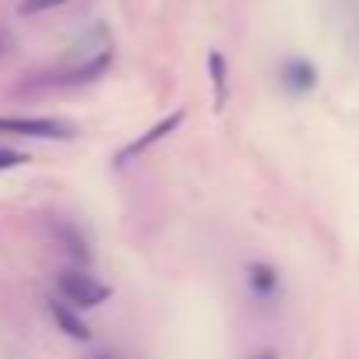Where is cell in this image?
<instances>
[{"mask_svg": "<svg viewBox=\"0 0 359 359\" xmlns=\"http://www.w3.org/2000/svg\"><path fill=\"white\" fill-rule=\"evenodd\" d=\"M8 50H11V39H8V32H4V29H0V57H4Z\"/></svg>", "mask_w": 359, "mask_h": 359, "instance_id": "13", "label": "cell"}, {"mask_svg": "<svg viewBox=\"0 0 359 359\" xmlns=\"http://www.w3.org/2000/svg\"><path fill=\"white\" fill-rule=\"evenodd\" d=\"M0 134H22V137H46V141H67L78 134L71 120L60 116H0Z\"/></svg>", "mask_w": 359, "mask_h": 359, "instance_id": "2", "label": "cell"}, {"mask_svg": "<svg viewBox=\"0 0 359 359\" xmlns=\"http://www.w3.org/2000/svg\"><path fill=\"white\" fill-rule=\"evenodd\" d=\"M247 289H250V296L261 306L278 303L282 299V275H278V268L268 264V261H250L247 264Z\"/></svg>", "mask_w": 359, "mask_h": 359, "instance_id": "3", "label": "cell"}, {"mask_svg": "<svg viewBox=\"0 0 359 359\" xmlns=\"http://www.w3.org/2000/svg\"><path fill=\"white\" fill-rule=\"evenodd\" d=\"M57 292H60V299H67L71 306L92 310V306H102L113 289H109L106 282H99V278H95L92 271H85V268H67V271L57 275Z\"/></svg>", "mask_w": 359, "mask_h": 359, "instance_id": "1", "label": "cell"}, {"mask_svg": "<svg viewBox=\"0 0 359 359\" xmlns=\"http://www.w3.org/2000/svg\"><path fill=\"white\" fill-rule=\"evenodd\" d=\"M60 4H67V0H22V15H43V11H53V8H60Z\"/></svg>", "mask_w": 359, "mask_h": 359, "instance_id": "11", "label": "cell"}, {"mask_svg": "<svg viewBox=\"0 0 359 359\" xmlns=\"http://www.w3.org/2000/svg\"><path fill=\"white\" fill-rule=\"evenodd\" d=\"M92 359H127V355H120V352H95Z\"/></svg>", "mask_w": 359, "mask_h": 359, "instance_id": "14", "label": "cell"}, {"mask_svg": "<svg viewBox=\"0 0 359 359\" xmlns=\"http://www.w3.org/2000/svg\"><path fill=\"white\" fill-rule=\"evenodd\" d=\"M109 64H113V53L109 50H99L95 57H88V60H81L78 67H71V71H60V74H50V78H43L39 85H88V81H99L106 71H109Z\"/></svg>", "mask_w": 359, "mask_h": 359, "instance_id": "4", "label": "cell"}, {"mask_svg": "<svg viewBox=\"0 0 359 359\" xmlns=\"http://www.w3.org/2000/svg\"><path fill=\"white\" fill-rule=\"evenodd\" d=\"M29 162V155L25 151H18V148H4L0 144V172L4 169H18V165H25Z\"/></svg>", "mask_w": 359, "mask_h": 359, "instance_id": "10", "label": "cell"}, {"mask_svg": "<svg viewBox=\"0 0 359 359\" xmlns=\"http://www.w3.org/2000/svg\"><path fill=\"white\" fill-rule=\"evenodd\" d=\"M208 74H212V88H215V106L222 109L229 99V81H226V57L219 50L208 53Z\"/></svg>", "mask_w": 359, "mask_h": 359, "instance_id": "9", "label": "cell"}, {"mask_svg": "<svg viewBox=\"0 0 359 359\" xmlns=\"http://www.w3.org/2000/svg\"><path fill=\"white\" fill-rule=\"evenodd\" d=\"M180 123H184V109L169 113V116H165V120H158V123H155L151 130H144V134H141L137 141H130L127 148H120V155H116V165H120V169H123V165H130V158H134V155H141V151H148V148H151L155 141L169 137V134H172V130H176Z\"/></svg>", "mask_w": 359, "mask_h": 359, "instance_id": "6", "label": "cell"}, {"mask_svg": "<svg viewBox=\"0 0 359 359\" xmlns=\"http://www.w3.org/2000/svg\"><path fill=\"white\" fill-rule=\"evenodd\" d=\"M278 85H282L289 95L303 99V95H310V92L317 88V67H313L306 57H289V60H282V67H278Z\"/></svg>", "mask_w": 359, "mask_h": 359, "instance_id": "5", "label": "cell"}, {"mask_svg": "<svg viewBox=\"0 0 359 359\" xmlns=\"http://www.w3.org/2000/svg\"><path fill=\"white\" fill-rule=\"evenodd\" d=\"M53 236H57V243L64 247V254L71 257V261H78V264H88L92 261V250H88V240H85V233L74 226V222H53Z\"/></svg>", "mask_w": 359, "mask_h": 359, "instance_id": "8", "label": "cell"}, {"mask_svg": "<svg viewBox=\"0 0 359 359\" xmlns=\"http://www.w3.org/2000/svg\"><path fill=\"white\" fill-rule=\"evenodd\" d=\"M50 313H53V320H57V327L67 334V338H78V341H88L92 338V327L81 320V310L78 306H71L67 299H50Z\"/></svg>", "mask_w": 359, "mask_h": 359, "instance_id": "7", "label": "cell"}, {"mask_svg": "<svg viewBox=\"0 0 359 359\" xmlns=\"http://www.w3.org/2000/svg\"><path fill=\"white\" fill-rule=\"evenodd\" d=\"M247 359H278V352H275V348H257V352H250Z\"/></svg>", "mask_w": 359, "mask_h": 359, "instance_id": "12", "label": "cell"}]
</instances>
